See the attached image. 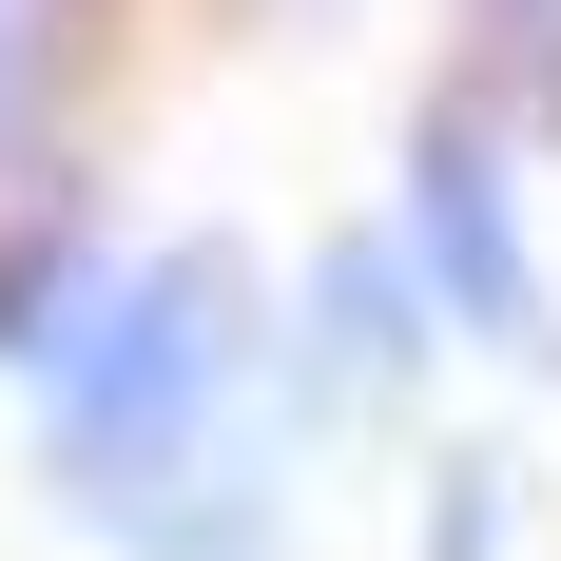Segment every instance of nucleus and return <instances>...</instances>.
Instances as JSON below:
<instances>
[{"label":"nucleus","instance_id":"nucleus-1","mask_svg":"<svg viewBox=\"0 0 561 561\" xmlns=\"http://www.w3.org/2000/svg\"><path fill=\"white\" fill-rule=\"evenodd\" d=\"M232 310H252V290H232L214 252H174V272H116L98 310L58 330L39 465L78 504H174V484H194V446H214V407H232Z\"/></svg>","mask_w":561,"mask_h":561},{"label":"nucleus","instance_id":"nucleus-3","mask_svg":"<svg viewBox=\"0 0 561 561\" xmlns=\"http://www.w3.org/2000/svg\"><path fill=\"white\" fill-rule=\"evenodd\" d=\"M426 330H446V290H426V252H407V232H330V272H310V368H348L330 407H407Z\"/></svg>","mask_w":561,"mask_h":561},{"label":"nucleus","instance_id":"nucleus-5","mask_svg":"<svg viewBox=\"0 0 561 561\" xmlns=\"http://www.w3.org/2000/svg\"><path fill=\"white\" fill-rule=\"evenodd\" d=\"M426 561H504V465H426Z\"/></svg>","mask_w":561,"mask_h":561},{"label":"nucleus","instance_id":"nucleus-2","mask_svg":"<svg viewBox=\"0 0 561 561\" xmlns=\"http://www.w3.org/2000/svg\"><path fill=\"white\" fill-rule=\"evenodd\" d=\"M407 252H426V290H446V330L523 348V368L561 348L542 252H523V194H504V156H484V116H426V136H407Z\"/></svg>","mask_w":561,"mask_h":561},{"label":"nucleus","instance_id":"nucleus-4","mask_svg":"<svg viewBox=\"0 0 561 561\" xmlns=\"http://www.w3.org/2000/svg\"><path fill=\"white\" fill-rule=\"evenodd\" d=\"M98 310V272H78V232H0V348L20 368H58V330Z\"/></svg>","mask_w":561,"mask_h":561},{"label":"nucleus","instance_id":"nucleus-6","mask_svg":"<svg viewBox=\"0 0 561 561\" xmlns=\"http://www.w3.org/2000/svg\"><path fill=\"white\" fill-rule=\"evenodd\" d=\"M20 58H39V20H20V0H0V78H20Z\"/></svg>","mask_w":561,"mask_h":561}]
</instances>
